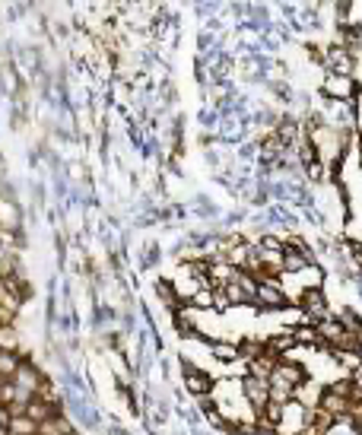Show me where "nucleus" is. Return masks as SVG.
I'll list each match as a JSON object with an SVG mask.
<instances>
[{
	"instance_id": "nucleus-18",
	"label": "nucleus",
	"mask_w": 362,
	"mask_h": 435,
	"mask_svg": "<svg viewBox=\"0 0 362 435\" xmlns=\"http://www.w3.org/2000/svg\"><path fill=\"white\" fill-rule=\"evenodd\" d=\"M255 435H277V432H273L270 423H264L261 416H255Z\"/></svg>"
},
{
	"instance_id": "nucleus-5",
	"label": "nucleus",
	"mask_w": 362,
	"mask_h": 435,
	"mask_svg": "<svg viewBox=\"0 0 362 435\" xmlns=\"http://www.w3.org/2000/svg\"><path fill=\"white\" fill-rule=\"evenodd\" d=\"M241 398L251 404V410H255V416H261V410L267 407V384L264 382H257V378L251 375H241Z\"/></svg>"
},
{
	"instance_id": "nucleus-17",
	"label": "nucleus",
	"mask_w": 362,
	"mask_h": 435,
	"mask_svg": "<svg viewBox=\"0 0 362 435\" xmlns=\"http://www.w3.org/2000/svg\"><path fill=\"white\" fill-rule=\"evenodd\" d=\"M257 251H264V255H279V251H283V241H279L277 235H261Z\"/></svg>"
},
{
	"instance_id": "nucleus-11",
	"label": "nucleus",
	"mask_w": 362,
	"mask_h": 435,
	"mask_svg": "<svg viewBox=\"0 0 362 435\" xmlns=\"http://www.w3.org/2000/svg\"><path fill=\"white\" fill-rule=\"evenodd\" d=\"M235 350H239V359L255 362V359H261V356H264V340H241Z\"/></svg>"
},
{
	"instance_id": "nucleus-13",
	"label": "nucleus",
	"mask_w": 362,
	"mask_h": 435,
	"mask_svg": "<svg viewBox=\"0 0 362 435\" xmlns=\"http://www.w3.org/2000/svg\"><path fill=\"white\" fill-rule=\"evenodd\" d=\"M19 359H23V350H19V353H3V350H0V382H10V378H13Z\"/></svg>"
},
{
	"instance_id": "nucleus-10",
	"label": "nucleus",
	"mask_w": 362,
	"mask_h": 435,
	"mask_svg": "<svg viewBox=\"0 0 362 435\" xmlns=\"http://www.w3.org/2000/svg\"><path fill=\"white\" fill-rule=\"evenodd\" d=\"M0 350L3 353H19V330H16V324H0Z\"/></svg>"
},
{
	"instance_id": "nucleus-19",
	"label": "nucleus",
	"mask_w": 362,
	"mask_h": 435,
	"mask_svg": "<svg viewBox=\"0 0 362 435\" xmlns=\"http://www.w3.org/2000/svg\"><path fill=\"white\" fill-rule=\"evenodd\" d=\"M10 426V410L7 407H0V429H7Z\"/></svg>"
},
{
	"instance_id": "nucleus-3",
	"label": "nucleus",
	"mask_w": 362,
	"mask_h": 435,
	"mask_svg": "<svg viewBox=\"0 0 362 435\" xmlns=\"http://www.w3.org/2000/svg\"><path fill=\"white\" fill-rule=\"evenodd\" d=\"M181 362H184V391H188L191 398H207L213 391V384H216V378L210 372H204V368L191 366L188 359H181Z\"/></svg>"
},
{
	"instance_id": "nucleus-7",
	"label": "nucleus",
	"mask_w": 362,
	"mask_h": 435,
	"mask_svg": "<svg viewBox=\"0 0 362 435\" xmlns=\"http://www.w3.org/2000/svg\"><path fill=\"white\" fill-rule=\"evenodd\" d=\"M23 416H29L32 423H38V426H42V423L58 420V416H60V407H51V404H45V400H35V398H32L29 404L23 407Z\"/></svg>"
},
{
	"instance_id": "nucleus-20",
	"label": "nucleus",
	"mask_w": 362,
	"mask_h": 435,
	"mask_svg": "<svg viewBox=\"0 0 362 435\" xmlns=\"http://www.w3.org/2000/svg\"><path fill=\"white\" fill-rule=\"evenodd\" d=\"M108 435H130V432H128V429H121V426H118V423H114V426H112V429H108Z\"/></svg>"
},
{
	"instance_id": "nucleus-2",
	"label": "nucleus",
	"mask_w": 362,
	"mask_h": 435,
	"mask_svg": "<svg viewBox=\"0 0 362 435\" xmlns=\"http://www.w3.org/2000/svg\"><path fill=\"white\" fill-rule=\"evenodd\" d=\"M309 368L305 366H299V362H293V359H277V366H273V372H270V382L267 384H283V388H289V391H295L299 384H305L309 382Z\"/></svg>"
},
{
	"instance_id": "nucleus-4",
	"label": "nucleus",
	"mask_w": 362,
	"mask_h": 435,
	"mask_svg": "<svg viewBox=\"0 0 362 435\" xmlns=\"http://www.w3.org/2000/svg\"><path fill=\"white\" fill-rule=\"evenodd\" d=\"M48 375H42V372H38V366L32 359H19V366H16V372H13V378H10V382L16 384V388H23V391H29V394H35V388L42 382H45Z\"/></svg>"
},
{
	"instance_id": "nucleus-8",
	"label": "nucleus",
	"mask_w": 362,
	"mask_h": 435,
	"mask_svg": "<svg viewBox=\"0 0 362 435\" xmlns=\"http://www.w3.org/2000/svg\"><path fill=\"white\" fill-rule=\"evenodd\" d=\"M311 264H315V257L299 255V251H289V248H283V257H279V271H286V273H302L305 267H311Z\"/></svg>"
},
{
	"instance_id": "nucleus-15",
	"label": "nucleus",
	"mask_w": 362,
	"mask_h": 435,
	"mask_svg": "<svg viewBox=\"0 0 362 435\" xmlns=\"http://www.w3.org/2000/svg\"><path fill=\"white\" fill-rule=\"evenodd\" d=\"M219 296L226 299V305H248V299H245V293H241V286L235 283V280L223 286V289H219Z\"/></svg>"
},
{
	"instance_id": "nucleus-16",
	"label": "nucleus",
	"mask_w": 362,
	"mask_h": 435,
	"mask_svg": "<svg viewBox=\"0 0 362 435\" xmlns=\"http://www.w3.org/2000/svg\"><path fill=\"white\" fill-rule=\"evenodd\" d=\"M213 296H216L213 289L200 286V289H197V293L188 299V305H191V308H213Z\"/></svg>"
},
{
	"instance_id": "nucleus-14",
	"label": "nucleus",
	"mask_w": 362,
	"mask_h": 435,
	"mask_svg": "<svg viewBox=\"0 0 362 435\" xmlns=\"http://www.w3.org/2000/svg\"><path fill=\"white\" fill-rule=\"evenodd\" d=\"M210 353H213V359H219V362H239V350H235V343H223V340H213L210 343Z\"/></svg>"
},
{
	"instance_id": "nucleus-1",
	"label": "nucleus",
	"mask_w": 362,
	"mask_h": 435,
	"mask_svg": "<svg viewBox=\"0 0 362 435\" xmlns=\"http://www.w3.org/2000/svg\"><path fill=\"white\" fill-rule=\"evenodd\" d=\"M295 305L302 308V318H305L302 324H318V321H325V318H331L325 289H302V296L295 299Z\"/></svg>"
},
{
	"instance_id": "nucleus-6",
	"label": "nucleus",
	"mask_w": 362,
	"mask_h": 435,
	"mask_svg": "<svg viewBox=\"0 0 362 435\" xmlns=\"http://www.w3.org/2000/svg\"><path fill=\"white\" fill-rule=\"evenodd\" d=\"M311 327L318 330L321 343H325V346H334V350H340V346H343V340H347V330H343V324H340L337 318H325V321L311 324Z\"/></svg>"
},
{
	"instance_id": "nucleus-12",
	"label": "nucleus",
	"mask_w": 362,
	"mask_h": 435,
	"mask_svg": "<svg viewBox=\"0 0 362 435\" xmlns=\"http://www.w3.org/2000/svg\"><path fill=\"white\" fill-rule=\"evenodd\" d=\"M10 435H38V423H32L29 416H10V426H7Z\"/></svg>"
},
{
	"instance_id": "nucleus-9",
	"label": "nucleus",
	"mask_w": 362,
	"mask_h": 435,
	"mask_svg": "<svg viewBox=\"0 0 362 435\" xmlns=\"http://www.w3.org/2000/svg\"><path fill=\"white\" fill-rule=\"evenodd\" d=\"M293 340H295V346H309V350H325V343H321V337H318V330L311 327V324H299V327H293Z\"/></svg>"
}]
</instances>
